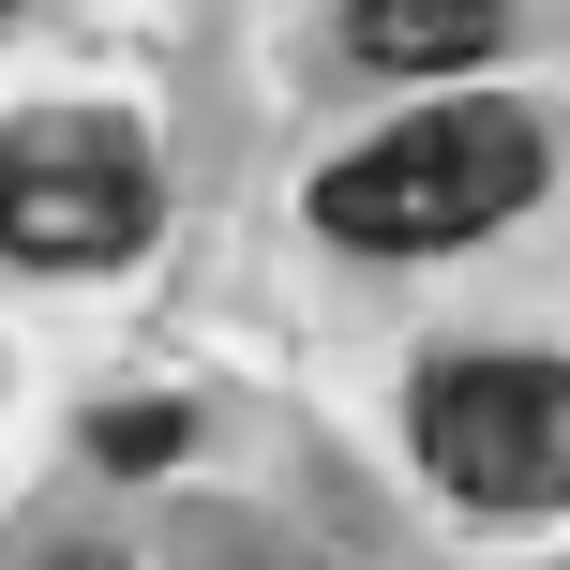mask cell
<instances>
[{
	"mask_svg": "<svg viewBox=\"0 0 570 570\" xmlns=\"http://www.w3.org/2000/svg\"><path fill=\"white\" fill-rule=\"evenodd\" d=\"M541 196V120L525 106H405L345 166H315V226L361 256H451Z\"/></svg>",
	"mask_w": 570,
	"mask_h": 570,
	"instance_id": "cell-1",
	"label": "cell"
},
{
	"mask_svg": "<svg viewBox=\"0 0 570 570\" xmlns=\"http://www.w3.org/2000/svg\"><path fill=\"white\" fill-rule=\"evenodd\" d=\"M150 240V136L106 106L0 120V256L16 271H106Z\"/></svg>",
	"mask_w": 570,
	"mask_h": 570,
	"instance_id": "cell-2",
	"label": "cell"
},
{
	"mask_svg": "<svg viewBox=\"0 0 570 570\" xmlns=\"http://www.w3.org/2000/svg\"><path fill=\"white\" fill-rule=\"evenodd\" d=\"M405 435L465 511H570V361H435Z\"/></svg>",
	"mask_w": 570,
	"mask_h": 570,
	"instance_id": "cell-3",
	"label": "cell"
},
{
	"mask_svg": "<svg viewBox=\"0 0 570 570\" xmlns=\"http://www.w3.org/2000/svg\"><path fill=\"white\" fill-rule=\"evenodd\" d=\"M495 30H511V0H345V46L375 76H465V60H495Z\"/></svg>",
	"mask_w": 570,
	"mask_h": 570,
	"instance_id": "cell-4",
	"label": "cell"
},
{
	"mask_svg": "<svg viewBox=\"0 0 570 570\" xmlns=\"http://www.w3.org/2000/svg\"><path fill=\"white\" fill-rule=\"evenodd\" d=\"M150 451H180V405H166V421H150V405H120V421H106V465H150Z\"/></svg>",
	"mask_w": 570,
	"mask_h": 570,
	"instance_id": "cell-5",
	"label": "cell"
},
{
	"mask_svg": "<svg viewBox=\"0 0 570 570\" xmlns=\"http://www.w3.org/2000/svg\"><path fill=\"white\" fill-rule=\"evenodd\" d=\"M0 16H16V0H0Z\"/></svg>",
	"mask_w": 570,
	"mask_h": 570,
	"instance_id": "cell-6",
	"label": "cell"
}]
</instances>
